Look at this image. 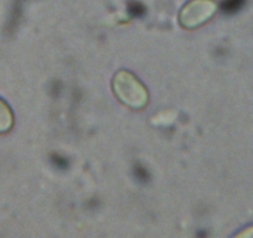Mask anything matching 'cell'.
<instances>
[{
	"mask_svg": "<svg viewBox=\"0 0 253 238\" xmlns=\"http://www.w3.org/2000/svg\"><path fill=\"white\" fill-rule=\"evenodd\" d=\"M14 125V114L9 104L0 98V134L8 133Z\"/></svg>",
	"mask_w": 253,
	"mask_h": 238,
	"instance_id": "3957f363",
	"label": "cell"
},
{
	"mask_svg": "<svg viewBox=\"0 0 253 238\" xmlns=\"http://www.w3.org/2000/svg\"><path fill=\"white\" fill-rule=\"evenodd\" d=\"M112 89L117 99L130 109H143L149 102L147 87L128 70H119L114 75Z\"/></svg>",
	"mask_w": 253,
	"mask_h": 238,
	"instance_id": "6da1fadb",
	"label": "cell"
},
{
	"mask_svg": "<svg viewBox=\"0 0 253 238\" xmlns=\"http://www.w3.org/2000/svg\"><path fill=\"white\" fill-rule=\"evenodd\" d=\"M217 11L213 0H189L179 13V24L182 29L194 30L208 23Z\"/></svg>",
	"mask_w": 253,
	"mask_h": 238,
	"instance_id": "7a4b0ae2",
	"label": "cell"
}]
</instances>
